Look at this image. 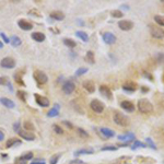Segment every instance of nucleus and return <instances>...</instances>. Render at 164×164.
<instances>
[{
	"label": "nucleus",
	"mask_w": 164,
	"mask_h": 164,
	"mask_svg": "<svg viewBox=\"0 0 164 164\" xmlns=\"http://www.w3.org/2000/svg\"><path fill=\"white\" fill-rule=\"evenodd\" d=\"M137 106L139 112L142 113V114H150L153 111V105L147 99H140V100L138 101Z\"/></svg>",
	"instance_id": "f257e3e1"
},
{
	"label": "nucleus",
	"mask_w": 164,
	"mask_h": 164,
	"mask_svg": "<svg viewBox=\"0 0 164 164\" xmlns=\"http://www.w3.org/2000/svg\"><path fill=\"white\" fill-rule=\"evenodd\" d=\"M113 119H114V123L118 126H121V127H128L130 121H129V118L124 115L121 112H114L113 114Z\"/></svg>",
	"instance_id": "f03ea898"
},
{
	"label": "nucleus",
	"mask_w": 164,
	"mask_h": 164,
	"mask_svg": "<svg viewBox=\"0 0 164 164\" xmlns=\"http://www.w3.org/2000/svg\"><path fill=\"white\" fill-rule=\"evenodd\" d=\"M33 77H34V79H35V81H36L38 84H45L47 81H48V77H47V74H45V72H43V71H40V70L34 71Z\"/></svg>",
	"instance_id": "7ed1b4c3"
},
{
	"label": "nucleus",
	"mask_w": 164,
	"mask_h": 164,
	"mask_svg": "<svg viewBox=\"0 0 164 164\" xmlns=\"http://www.w3.org/2000/svg\"><path fill=\"white\" fill-rule=\"evenodd\" d=\"M90 107L94 113H97V114H101V113L104 111V104L102 103L100 100H92L91 101Z\"/></svg>",
	"instance_id": "20e7f679"
},
{
	"label": "nucleus",
	"mask_w": 164,
	"mask_h": 164,
	"mask_svg": "<svg viewBox=\"0 0 164 164\" xmlns=\"http://www.w3.org/2000/svg\"><path fill=\"white\" fill-rule=\"evenodd\" d=\"M150 33L154 38L157 40H162L164 38V30L162 27H157L154 25H150Z\"/></svg>",
	"instance_id": "39448f33"
},
{
	"label": "nucleus",
	"mask_w": 164,
	"mask_h": 164,
	"mask_svg": "<svg viewBox=\"0 0 164 164\" xmlns=\"http://www.w3.org/2000/svg\"><path fill=\"white\" fill-rule=\"evenodd\" d=\"M0 65L2 68H6V69H12V68L15 67V61H14L13 58L11 57H4L2 60L0 61Z\"/></svg>",
	"instance_id": "423d86ee"
},
{
	"label": "nucleus",
	"mask_w": 164,
	"mask_h": 164,
	"mask_svg": "<svg viewBox=\"0 0 164 164\" xmlns=\"http://www.w3.org/2000/svg\"><path fill=\"white\" fill-rule=\"evenodd\" d=\"M74 89H76V84L72 82V81H66L63 85V91H64L65 94H71L74 93Z\"/></svg>",
	"instance_id": "0eeeda50"
},
{
	"label": "nucleus",
	"mask_w": 164,
	"mask_h": 164,
	"mask_svg": "<svg viewBox=\"0 0 164 164\" xmlns=\"http://www.w3.org/2000/svg\"><path fill=\"white\" fill-rule=\"evenodd\" d=\"M34 97H35L36 103L38 104L40 106H42V107L49 106V100H48L47 97L42 96V95H40V94H35V95H34Z\"/></svg>",
	"instance_id": "6e6552de"
},
{
	"label": "nucleus",
	"mask_w": 164,
	"mask_h": 164,
	"mask_svg": "<svg viewBox=\"0 0 164 164\" xmlns=\"http://www.w3.org/2000/svg\"><path fill=\"white\" fill-rule=\"evenodd\" d=\"M118 26L123 31H130L134 27V23L128 20H121L118 22Z\"/></svg>",
	"instance_id": "1a4fd4ad"
},
{
	"label": "nucleus",
	"mask_w": 164,
	"mask_h": 164,
	"mask_svg": "<svg viewBox=\"0 0 164 164\" xmlns=\"http://www.w3.org/2000/svg\"><path fill=\"white\" fill-rule=\"evenodd\" d=\"M103 40L107 45H112V44H114L116 42V36L111 32H105L103 34Z\"/></svg>",
	"instance_id": "9d476101"
},
{
	"label": "nucleus",
	"mask_w": 164,
	"mask_h": 164,
	"mask_svg": "<svg viewBox=\"0 0 164 164\" xmlns=\"http://www.w3.org/2000/svg\"><path fill=\"white\" fill-rule=\"evenodd\" d=\"M123 90H125L126 92H129V93H132L137 90V84L132 81H127L123 84Z\"/></svg>",
	"instance_id": "9b49d317"
},
{
	"label": "nucleus",
	"mask_w": 164,
	"mask_h": 164,
	"mask_svg": "<svg viewBox=\"0 0 164 164\" xmlns=\"http://www.w3.org/2000/svg\"><path fill=\"white\" fill-rule=\"evenodd\" d=\"M117 138L119 141H125V142H131L132 141L134 142L135 139H136V136L132 132H127L125 135H119Z\"/></svg>",
	"instance_id": "f8f14e48"
},
{
	"label": "nucleus",
	"mask_w": 164,
	"mask_h": 164,
	"mask_svg": "<svg viewBox=\"0 0 164 164\" xmlns=\"http://www.w3.org/2000/svg\"><path fill=\"white\" fill-rule=\"evenodd\" d=\"M83 88L88 91V93H94L95 92V84L92 80H85L83 82Z\"/></svg>",
	"instance_id": "ddd939ff"
},
{
	"label": "nucleus",
	"mask_w": 164,
	"mask_h": 164,
	"mask_svg": "<svg viewBox=\"0 0 164 164\" xmlns=\"http://www.w3.org/2000/svg\"><path fill=\"white\" fill-rule=\"evenodd\" d=\"M100 134L103 136L104 138H113L115 137V132L114 130H112L110 128H106V127H102L100 129Z\"/></svg>",
	"instance_id": "4468645a"
},
{
	"label": "nucleus",
	"mask_w": 164,
	"mask_h": 164,
	"mask_svg": "<svg viewBox=\"0 0 164 164\" xmlns=\"http://www.w3.org/2000/svg\"><path fill=\"white\" fill-rule=\"evenodd\" d=\"M0 103L7 108H14L15 107V103L12 100L8 99V97H0Z\"/></svg>",
	"instance_id": "2eb2a0df"
},
{
	"label": "nucleus",
	"mask_w": 164,
	"mask_h": 164,
	"mask_svg": "<svg viewBox=\"0 0 164 164\" xmlns=\"http://www.w3.org/2000/svg\"><path fill=\"white\" fill-rule=\"evenodd\" d=\"M121 106L123 107V110H125L126 112H129V113L135 111V105L130 101H123L121 103Z\"/></svg>",
	"instance_id": "dca6fc26"
},
{
	"label": "nucleus",
	"mask_w": 164,
	"mask_h": 164,
	"mask_svg": "<svg viewBox=\"0 0 164 164\" xmlns=\"http://www.w3.org/2000/svg\"><path fill=\"white\" fill-rule=\"evenodd\" d=\"M19 135H20L21 138H23L24 140L26 141H33L35 139V136H34L32 132H29V131H24V130H20L19 131Z\"/></svg>",
	"instance_id": "f3484780"
},
{
	"label": "nucleus",
	"mask_w": 164,
	"mask_h": 164,
	"mask_svg": "<svg viewBox=\"0 0 164 164\" xmlns=\"http://www.w3.org/2000/svg\"><path fill=\"white\" fill-rule=\"evenodd\" d=\"M100 93L103 95V96L107 97L108 100H111L112 99V91L111 89L106 85H101L100 87Z\"/></svg>",
	"instance_id": "a211bd4d"
},
{
	"label": "nucleus",
	"mask_w": 164,
	"mask_h": 164,
	"mask_svg": "<svg viewBox=\"0 0 164 164\" xmlns=\"http://www.w3.org/2000/svg\"><path fill=\"white\" fill-rule=\"evenodd\" d=\"M59 111H60V105L59 104H55L53 106V108L47 113V116L48 117H56V116L59 115Z\"/></svg>",
	"instance_id": "6ab92c4d"
},
{
	"label": "nucleus",
	"mask_w": 164,
	"mask_h": 164,
	"mask_svg": "<svg viewBox=\"0 0 164 164\" xmlns=\"http://www.w3.org/2000/svg\"><path fill=\"white\" fill-rule=\"evenodd\" d=\"M18 24H19V26H20L23 31H30V30L33 29L32 23H30V22L26 21V20H20Z\"/></svg>",
	"instance_id": "aec40b11"
},
{
	"label": "nucleus",
	"mask_w": 164,
	"mask_h": 164,
	"mask_svg": "<svg viewBox=\"0 0 164 164\" xmlns=\"http://www.w3.org/2000/svg\"><path fill=\"white\" fill-rule=\"evenodd\" d=\"M50 18L51 19H55V20L57 21H61L65 19V14L61 12V11H54V12H51V13L49 14Z\"/></svg>",
	"instance_id": "412c9836"
},
{
	"label": "nucleus",
	"mask_w": 164,
	"mask_h": 164,
	"mask_svg": "<svg viewBox=\"0 0 164 164\" xmlns=\"http://www.w3.org/2000/svg\"><path fill=\"white\" fill-rule=\"evenodd\" d=\"M31 36H32V38H33L35 42H40V43L45 40V35H44L43 33H40V32H35V33H33Z\"/></svg>",
	"instance_id": "4be33fe9"
},
{
	"label": "nucleus",
	"mask_w": 164,
	"mask_h": 164,
	"mask_svg": "<svg viewBox=\"0 0 164 164\" xmlns=\"http://www.w3.org/2000/svg\"><path fill=\"white\" fill-rule=\"evenodd\" d=\"M10 43H11V45H12L13 47H18V46H20L21 44H22V40H21L20 37L12 36L10 38Z\"/></svg>",
	"instance_id": "5701e85b"
},
{
	"label": "nucleus",
	"mask_w": 164,
	"mask_h": 164,
	"mask_svg": "<svg viewBox=\"0 0 164 164\" xmlns=\"http://www.w3.org/2000/svg\"><path fill=\"white\" fill-rule=\"evenodd\" d=\"M85 60H87L88 63L92 64V65L95 63V59H94V53L92 51V50H89V51L87 53V56H85Z\"/></svg>",
	"instance_id": "b1692460"
},
{
	"label": "nucleus",
	"mask_w": 164,
	"mask_h": 164,
	"mask_svg": "<svg viewBox=\"0 0 164 164\" xmlns=\"http://www.w3.org/2000/svg\"><path fill=\"white\" fill-rule=\"evenodd\" d=\"M76 35H77L79 38H81L83 42H88V40H89L88 34L85 33V32H83V31H78V32H76Z\"/></svg>",
	"instance_id": "393cba45"
},
{
	"label": "nucleus",
	"mask_w": 164,
	"mask_h": 164,
	"mask_svg": "<svg viewBox=\"0 0 164 164\" xmlns=\"http://www.w3.org/2000/svg\"><path fill=\"white\" fill-rule=\"evenodd\" d=\"M64 44L67 47H70V48H74V47L77 46V43H76L74 40H71V38H65Z\"/></svg>",
	"instance_id": "a878e982"
},
{
	"label": "nucleus",
	"mask_w": 164,
	"mask_h": 164,
	"mask_svg": "<svg viewBox=\"0 0 164 164\" xmlns=\"http://www.w3.org/2000/svg\"><path fill=\"white\" fill-rule=\"evenodd\" d=\"M20 140L19 139H17V138H12V139H10V140H8L7 144H6V147L7 148H11L13 147L14 144H20Z\"/></svg>",
	"instance_id": "bb28decb"
},
{
	"label": "nucleus",
	"mask_w": 164,
	"mask_h": 164,
	"mask_svg": "<svg viewBox=\"0 0 164 164\" xmlns=\"http://www.w3.org/2000/svg\"><path fill=\"white\" fill-rule=\"evenodd\" d=\"M92 153H93V150L82 149V150L76 151V152H74V155H76V157H79V155H83V154H92Z\"/></svg>",
	"instance_id": "cd10ccee"
},
{
	"label": "nucleus",
	"mask_w": 164,
	"mask_h": 164,
	"mask_svg": "<svg viewBox=\"0 0 164 164\" xmlns=\"http://www.w3.org/2000/svg\"><path fill=\"white\" fill-rule=\"evenodd\" d=\"M24 126V129L26 131H33L34 130V125L31 123V121H25L23 124Z\"/></svg>",
	"instance_id": "c85d7f7f"
},
{
	"label": "nucleus",
	"mask_w": 164,
	"mask_h": 164,
	"mask_svg": "<svg viewBox=\"0 0 164 164\" xmlns=\"http://www.w3.org/2000/svg\"><path fill=\"white\" fill-rule=\"evenodd\" d=\"M154 21H155L159 25L164 26V17L163 15H155V17H154Z\"/></svg>",
	"instance_id": "c756f323"
},
{
	"label": "nucleus",
	"mask_w": 164,
	"mask_h": 164,
	"mask_svg": "<svg viewBox=\"0 0 164 164\" xmlns=\"http://www.w3.org/2000/svg\"><path fill=\"white\" fill-rule=\"evenodd\" d=\"M139 147H141V148H146L147 146L143 143V142H140V141H137V140H135L134 141V144L131 146V149L132 150H135V149H137V148H139Z\"/></svg>",
	"instance_id": "7c9ffc66"
},
{
	"label": "nucleus",
	"mask_w": 164,
	"mask_h": 164,
	"mask_svg": "<svg viewBox=\"0 0 164 164\" xmlns=\"http://www.w3.org/2000/svg\"><path fill=\"white\" fill-rule=\"evenodd\" d=\"M17 95H18V97H19L21 101H23V102H25V101H26V93H25L24 91L19 90L17 92Z\"/></svg>",
	"instance_id": "2f4dec72"
},
{
	"label": "nucleus",
	"mask_w": 164,
	"mask_h": 164,
	"mask_svg": "<svg viewBox=\"0 0 164 164\" xmlns=\"http://www.w3.org/2000/svg\"><path fill=\"white\" fill-rule=\"evenodd\" d=\"M112 17L116 18V19H119V18H123V12L121 10H114L111 12Z\"/></svg>",
	"instance_id": "473e14b6"
},
{
	"label": "nucleus",
	"mask_w": 164,
	"mask_h": 164,
	"mask_svg": "<svg viewBox=\"0 0 164 164\" xmlns=\"http://www.w3.org/2000/svg\"><path fill=\"white\" fill-rule=\"evenodd\" d=\"M88 72V68H84V67H81V68H79L77 71H76V76H82V74H87Z\"/></svg>",
	"instance_id": "72a5a7b5"
},
{
	"label": "nucleus",
	"mask_w": 164,
	"mask_h": 164,
	"mask_svg": "<svg viewBox=\"0 0 164 164\" xmlns=\"http://www.w3.org/2000/svg\"><path fill=\"white\" fill-rule=\"evenodd\" d=\"M59 157H60V154H55L53 157H50V164H57L58 160H59Z\"/></svg>",
	"instance_id": "f704fd0d"
},
{
	"label": "nucleus",
	"mask_w": 164,
	"mask_h": 164,
	"mask_svg": "<svg viewBox=\"0 0 164 164\" xmlns=\"http://www.w3.org/2000/svg\"><path fill=\"white\" fill-rule=\"evenodd\" d=\"M53 129H54V131H55L56 134H58V135H61L63 132H64L63 128H61L60 126H58V125H54V126H53Z\"/></svg>",
	"instance_id": "c9c22d12"
},
{
	"label": "nucleus",
	"mask_w": 164,
	"mask_h": 164,
	"mask_svg": "<svg viewBox=\"0 0 164 164\" xmlns=\"http://www.w3.org/2000/svg\"><path fill=\"white\" fill-rule=\"evenodd\" d=\"M146 141H147L148 146H149L151 149H153V150H155V149H157V146L154 144V142L152 141V139H151V138H147V139H146Z\"/></svg>",
	"instance_id": "e433bc0d"
},
{
	"label": "nucleus",
	"mask_w": 164,
	"mask_h": 164,
	"mask_svg": "<svg viewBox=\"0 0 164 164\" xmlns=\"http://www.w3.org/2000/svg\"><path fill=\"white\" fill-rule=\"evenodd\" d=\"M102 150L103 151H116L117 150V147H115V146H105V147L102 148Z\"/></svg>",
	"instance_id": "4c0bfd02"
},
{
	"label": "nucleus",
	"mask_w": 164,
	"mask_h": 164,
	"mask_svg": "<svg viewBox=\"0 0 164 164\" xmlns=\"http://www.w3.org/2000/svg\"><path fill=\"white\" fill-rule=\"evenodd\" d=\"M78 132H79V135H80L81 137H84V138L89 137V134H88L85 130H83L82 128H78Z\"/></svg>",
	"instance_id": "58836bf2"
},
{
	"label": "nucleus",
	"mask_w": 164,
	"mask_h": 164,
	"mask_svg": "<svg viewBox=\"0 0 164 164\" xmlns=\"http://www.w3.org/2000/svg\"><path fill=\"white\" fill-rule=\"evenodd\" d=\"M9 83V80H8V78L6 77H0V85H6Z\"/></svg>",
	"instance_id": "ea45409f"
},
{
	"label": "nucleus",
	"mask_w": 164,
	"mask_h": 164,
	"mask_svg": "<svg viewBox=\"0 0 164 164\" xmlns=\"http://www.w3.org/2000/svg\"><path fill=\"white\" fill-rule=\"evenodd\" d=\"M22 157H23L24 160L29 161V160H31V159H33V153H32V152H27L26 154L22 155Z\"/></svg>",
	"instance_id": "a19ab883"
},
{
	"label": "nucleus",
	"mask_w": 164,
	"mask_h": 164,
	"mask_svg": "<svg viewBox=\"0 0 164 164\" xmlns=\"http://www.w3.org/2000/svg\"><path fill=\"white\" fill-rule=\"evenodd\" d=\"M27 163V161L26 160H24L23 157H18L17 160H15V164H26Z\"/></svg>",
	"instance_id": "79ce46f5"
},
{
	"label": "nucleus",
	"mask_w": 164,
	"mask_h": 164,
	"mask_svg": "<svg viewBox=\"0 0 164 164\" xmlns=\"http://www.w3.org/2000/svg\"><path fill=\"white\" fill-rule=\"evenodd\" d=\"M0 36L2 37V40H4V42L6 44H8L9 42H10V40H9V37H8L7 35H6V34L4 33V32H1V33H0Z\"/></svg>",
	"instance_id": "37998d69"
},
{
	"label": "nucleus",
	"mask_w": 164,
	"mask_h": 164,
	"mask_svg": "<svg viewBox=\"0 0 164 164\" xmlns=\"http://www.w3.org/2000/svg\"><path fill=\"white\" fill-rule=\"evenodd\" d=\"M13 130L15 131V132H19V131L21 130V125L20 123L18 121V123H15V124L13 125Z\"/></svg>",
	"instance_id": "c03bdc74"
},
{
	"label": "nucleus",
	"mask_w": 164,
	"mask_h": 164,
	"mask_svg": "<svg viewBox=\"0 0 164 164\" xmlns=\"http://www.w3.org/2000/svg\"><path fill=\"white\" fill-rule=\"evenodd\" d=\"M30 164H46V162H45V160H42V159H40V160L32 161Z\"/></svg>",
	"instance_id": "a18cd8bd"
},
{
	"label": "nucleus",
	"mask_w": 164,
	"mask_h": 164,
	"mask_svg": "<svg viewBox=\"0 0 164 164\" xmlns=\"http://www.w3.org/2000/svg\"><path fill=\"white\" fill-rule=\"evenodd\" d=\"M64 124L66 125V126H67V127H69L71 129V128L74 127V126H72V124H71V123H69V121H64Z\"/></svg>",
	"instance_id": "49530a36"
},
{
	"label": "nucleus",
	"mask_w": 164,
	"mask_h": 164,
	"mask_svg": "<svg viewBox=\"0 0 164 164\" xmlns=\"http://www.w3.org/2000/svg\"><path fill=\"white\" fill-rule=\"evenodd\" d=\"M4 139V134L2 130H0V141H2Z\"/></svg>",
	"instance_id": "de8ad7c7"
},
{
	"label": "nucleus",
	"mask_w": 164,
	"mask_h": 164,
	"mask_svg": "<svg viewBox=\"0 0 164 164\" xmlns=\"http://www.w3.org/2000/svg\"><path fill=\"white\" fill-rule=\"evenodd\" d=\"M141 89H142V92H143V93H146V92H148V91H149V89H148V88H146V87H142Z\"/></svg>",
	"instance_id": "09e8293b"
},
{
	"label": "nucleus",
	"mask_w": 164,
	"mask_h": 164,
	"mask_svg": "<svg viewBox=\"0 0 164 164\" xmlns=\"http://www.w3.org/2000/svg\"><path fill=\"white\" fill-rule=\"evenodd\" d=\"M2 47H4V43H2V42H1V40H0V49H1V48H2Z\"/></svg>",
	"instance_id": "8fccbe9b"
}]
</instances>
